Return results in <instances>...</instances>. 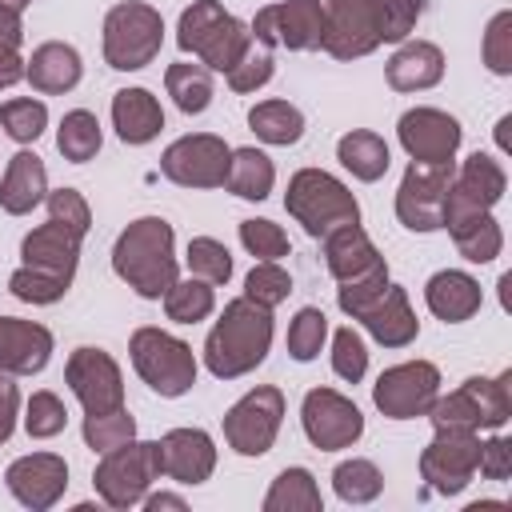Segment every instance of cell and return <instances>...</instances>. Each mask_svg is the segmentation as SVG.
Masks as SVG:
<instances>
[{
	"instance_id": "15",
	"label": "cell",
	"mask_w": 512,
	"mask_h": 512,
	"mask_svg": "<svg viewBox=\"0 0 512 512\" xmlns=\"http://www.w3.org/2000/svg\"><path fill=\"white\" fill-rule=\"evenodd\" d=\"M228 160H232V148L224 144V136L192 132L164 148L160 172H164V180H172L180 188H224Z\"/></svg>"
},
{
	"instance_id": "41",
	"label": "cell",
	"mask_w": 512,
	"mask_h": 512,
	"mask_svg": "<svg viewBox=\"0 0 512 512\" xmlns=\"http://www.w3.org/2000/svg\"><path fill=\"white\" fill-rule=\"evenodd\" d=\"M84 444L92 452H112L128 440H136V420L128 408H116V412H96V416H84Z\"/></svg>"
},
{
	"instance_id": "6",
	"label": "cell",
	"mask_w": 512,
	"mask_h": 512,
	"mask_svg": "<svg viewBox=\"0 0 512 512\" xmlns=\"http://www.w3.org/2000/svg\"><path fill=\"white\" fill-rule=\"evenodd\" d=\"M432 428H472L500 432L512 420V372L500 376H468L456 392L436 396L424 412Z\"/></svg>"
},
{
	"instance_id": "8",
	"label": "cell",
	"mask_w": 512,
	"mask_h": 512,
	"mask_svg": "<svg viewBox=\"0 0 512 512\" xmlns=\"http://www.w3.org/2000/svg\"><path fill=\"white\" fill-rule=\"evenodd\" d=\"M164 16L144 0H120L104 16V60L116 72H140L160 56Z\"/></svg>"
},
{
	"instance_id": "56",
	"label": "cell",
	"mask_w": 512,
	"mask_h": 512,
	"mask_svg": "<svg viewBox=\"0 0 512 512\" xmlns=\"http://www.w3.org/2000/svg\"><path fill=\"white\" fill-rule=\"evenodd\" d=\"M140 508H148V512H160V508H172V512H184L188 504H184V496H176V492H148V496L140 500Z\"/></svg>"
},
{
	"instance_id": "18",
	"label": "cell",
	"mask_w": 512,
	"mask_h": 512,
	"mask_svg": "<svg viewBox=\"0 0 512 512\" xmlns=\"http://www.w3.org/2000/svg\"><path fill=\"white\" fill-rule=\"evenodd\" d=\"M64 380L72 396L84 404V416L124 408V376H120V364L104 348L80 344L64 364Z\"/></svg>"
},
{
	"instance_id": "50",
	"label": "cell",
	"mask_w": 512,
	"mask_h": 512,
	"mask_svg": "<svg viewBox=\"0 0 512 512\" xmlns=\"http://www.w3.org/2000/svg\"><path fill=\"white\" fill-rule=\"evenodd\" d=\"M484 68L492 76H512V12H496L484 28V44H480Z\"/></svg>"
},
{
	"instance_id": "57",
	"label": "cell",
	"mask_w": 512,
	"mask_h": 512,
	"mask_svg": "<svg viewBox=\"0 0 512 512\" xmlns=\"http://www.w3.org/2000/svg\"><path fill=\"white\" fill-rule=\"evenodd\" d=\"M508 128H512V116H500V120H496V144H500V152H508V148H512Z\"/></svg>"
},
{
	"instance_id": "3",
	"label": "cell",
	"mask_w": 512,
	"mask_h": 512,
	"mask_svg": "<svg viewBox=\"0 0 512 512\" xmlns=\"http://www.w3.org/2000/svg\"><path fill=\"white\" fill-rule=\"evenodd\" d=\"M268 348H272V308L248 296H236L224 304L220 320L212 324L204 340V368L216 380H236V376L256 372Z\"/></svg>"
},
{
	"instance_id": "10",
	"label": "cell",
	"mask_w": 512,
	"mask_h": 512,
	"mask_svg": "<svg viewBox=\"0 0 512 512\" xmlns=\"http://www.w3.org/2000/svg\"><path fill=\"white\" fill-rule=\"evenodd\" d=\"M284 420V392L276 384H256L224 412V440L236 456H264L276 444Z\"/></svg>"
},
{
	"instance_id": "17",
	"label": "cell",
	"mask_w": 512,
	"mask_h": 512,
	"mask_svg": "<svg viewBox=\"0 0 512 512\" xmlns=\"http://www.w3.org/2000/svg\"><path fill=\"white\" fill-rule=\"evenodd\" d=\"M300 424H304V436L312 440V448H320V452L352 448L364 436L360 408L344 392H336V388H312V392H304Z\"/></svg>"
},
{
	"instance_id": "51",
	"label": "cell",
	"mask_w": 512,
	"mask_h": 512,
	"mask_svg": "<svg viewBox=\"0 0 512 512\" xmlns=\"http://www.w3.org/2000/svg\"><path fill=\"white\" fill-rule=\"evenodd\" d=\"M240 244L256 256V260H280L288 256V236L280 224L256 216V220H240Z\"/></svg>"
},
{
	"instance_id": "12",
	"label": "cell",
	"mask_w": 512,
	"mask_h": 512,
	"mask_svg": "<svg viewBox=\"0 0 512 512\" xmlns=\"http://www.w3.org/2000/svg\"><path fill=\"white\" fill-rule=\"evenodd\" d=\"M480 460V432L472 428H436L428 448L420 452V476L436 496H460Z\"/></svg>"
},
{
	"instance_id": "27",
	"label": "cell",
	"mask_w": 512,
	"mask_h": 512,
	"mask_svg": "<svg viewBox=\"0 0 512 512\" xmlns=\"http://www.w3.org/2000/svg\"><path fill=\"white\" fill-rule=\"evenodd\" d=\"M48 200V168L36 152L20 148L8 168H4V180H0V208L8 216H28L36 204Z\"/></svg>"
},
{
	"instance_id": "32",
	"label": "cell",
	"mask_w": 512,
	"mask_h": 512,
	"mask_svg": "<svg viewBox=\"0 0 512 512\" xmlns=\"http://www.w3.org/2000/svg\"><path fill=\"white\" fill-rule=\"evenodd\" d=\"M276 184V168L272 160L260 152V148H232V160H228V176H224V188L240 200H268Z\"/></svg>"
},
{
	"instance_id": "31",
	"label": "cell",
	"mask_w": 512,
	"mask_h": 512,
	"mask_svg": "<svg viewBox=\"0 0 512 512\" xmlns=\"http://www.w3.org/2000/svg\"><path fill=\"white\" fill-rule=\"evenodd\" d=\"M336 160H340L356 180L376 184V180L388 172L392 152H388V144H384L380 132H372V128H352V132H344V136L336 140Z\"/></svg>"
},
{
	"instance_id": "33",
	"label": "cell",
	"mask_w": 512,
	"mask_h": 512,
	"mask_svg": "<svg viewBox=\"0 0 512 512\" xmlns=\"http://www.w3.org/2000/svg\"><path fill=\"white\" fill-rule=\"evenodd\" d=\"M248 128L256 132V140L288 148L304 136V112L288 100H260L248 108Z\"/></svg>"
},
{
	"instance_id": "47",
	"label": "cell",
	"mask_w": 512,
	"mask_h": 512,
	"mask_svg": "<svg viewBox=\"0 0 512 512\" xmlns=\"http://www.w3.org/2000/svg\"><path fill=\"white\" fill-rule=\"evenodd\" d=\"M332 372L348 384H360L364 372H368V348H364V336L352 324L332 332Z\"/></svg>"
},
{
	"instance_id": "52",
	"label": "cell",
	"mask_w": 512,
	"mask_h": 512,
	"mask_svg": "<svg viewBox=\"0 0 512 512\" xmlns=\"http://www.w3.org/2000/svg\"><path fill=\"white\" fill-rule=\"evenodd\" d=\"M476 472H480L484 480H508V476H512V440H508V436H488V440H480Z\"/></svg>"
},
{
	"instance_id": "54",
	"label": "cell",
	"mask_w": 512,
	"mask_h": 512,
	"mask_svg": "<svg viewBox=\"0 0 512 512\" xmlns=\"http://www.w3.org/2000/svg\"><path fill=\"white\" fill-rule=\"evenodd\" d=\"M24 68H28V60L20 56V48L16 44H0V92L12 88V84H20L24 80Z\"/></svg>"
},
{
	"instance_id": "53",
	"label": "cell",
	"mask_w": 512,
	"mask_h": 512,
	"mask_svg": "<svg viewBox=\"0 0 512 512\" xmlns=\"http://www.w3.org/2000/svg\"><path fill=\"white\" fill-rule=\"evenodd\" d=\"M16 416H20V388L8 372H0V444H8V436L16 432Z\"/></svg>"
},
{
	"instance_id": "55",
	"label": "cell",
	"mask_w": 512,
	"mask_h": 512,
	"mask_svg": "<svg viewBox=\"0 0 512 512\" xmlns=\"http://www.w3.org/2000/svg\"><path fill=\"white\" fill-rule=\"evenodd\" d=\"M0 44H24V20L12 0H0Z\"/></svg>"
},
{
	"instance_id": "38",
	"label": "cell",
	"mask_w": 512,
	"mask_h": 512,
	"mask_svg": "<svg viewBox=\"0 0 512 512\" xmlns=\"http://www.w3.org/2000/svg\"><path fill=\"white\" fill-rule=\"evenodd\" d=\"M212 308H216V292H212V284L200 280V276L176 280V284L164 292V312H168V320H176V324H200V320L212 316Z\"/></svg>"
},
{
	"instance_id": "40",
	"label": "cell",
	"mask_w": 512,
	"mask_h": 512,
	"mask_svg": "<svg viewBox=\"0 0 512 512\" xmlns=\"http://www.w3.org/2000/svg\"><path fill=\"white\" fill-rule=\"evenodd\" d=\"M0 128L16 140V144H36L48 128V104L36 96H16L0 104Z\"/></svg>"
},
{
	"instance_id": "14",
	"label": "cell",
	"mask_w": 512,
	"mask_h": 512,
	"mask_svg": "<svg viewBox=\"0 0 512 512\" xmlns=\"http://www.w3.org/2000/svg\"><path fill=\"white\" fill-rule=\"evenodd\" d=\"M436 396H440V368L432 360L392 364L372 384V404L388 420H416V416H424L432 408Z\"/></svg>"
},
{
	"instance_id": "45",
	"label": "cell",
	"mask_w": 512,
	"mask_h": 512,
	"mask_svg": "<svg viewBox=\"0 0 512 512\" xmlns=\"http://www.w3.org/2000/svg\"><path fill=\"white\" fill-rule=\"evenodd\" d=\"M272 72H276L272 48H264L260 40H252V44L244 48V56H240L224 76H228V88H232V92H256V88H264V84L272 80Z\"/></svg>"
},
{
	"instance_id": "4",
	"label": "cell",
	"mask_w": 512,
	"mask_h": 512,
	"mask_svg": "<svg viewBox=\"0 0 512 512\" xmlns=\"http://www.w3.org/2000/svg\"><path fill=\"white\" fill-rule=\"evenodd\" d=\"M176 44L180 52H192L208 72H228L252 44V32L220 0H192L180 12Z\"/></svg>"
},
{
	"instance_id": "11",
	"label": "cell",
	"mask_w": 512,
	"mask_h": 512,
	"mask_svg": "<svg viewBox=\"0 0 512 512\" xmlns=\"http://www.w3.org/2000/svg\"><path fill=\"white\" fill-rule=\"evenodd\" d=\"M504 188H508L504 164L488 152H472L452 172V184H448V196H444V228L492 212L504 200Z\"/></svg>"
},
{
	"instance_id": "29",
	"label": "cell",
	"mask_w": 512,
	"mask_h": 512,
	"mask_svg": "<svg viewBox=\"0 0 512 512\" xmlns=\"http://www.w3.org/2000/svg\"><path fill=\"white\" fill-rule=\"evenodd\" d=\"M360 324H364L368 336H372L376 344H384V348H404V344H412L416 332H420V320H416V312H412V304H408V292H404L400 284H388L384 296L360 316Z\"/></svg>"
},
{
	"instance_id": "25",
	"label": "cell",
	"mask_w": 512,
	"mask_h": 512,
	"mask_svg": "<svg viewBox=\"0 0 512 512\" xmlns=\"http://www.w3.org/2000/svg\"><path fill=\"white\" fill-rule=\"evenodd\" d=\"M324 264L340 284H348V280H360V276L384 268L388 260L376 252L372 236L360 224H344V228H332L324 236Z\"/></svg>"
},
{
	"instance_id": "13",
	"label": "cell",
	"mask_w": 512,
	"mask_h": 512,
	"mask_svg": "<svg viewBox=\"0 0 512 512\" xmlns=\"http://www.w3.org/2000/svg\"><path fill=\"white\" fill-rule=\"evenodd\" d=\"M248 32L264 48L316 52L324 44V4L320 0H276V4H264L252 16Z\"/></svg>"
},
{
	"instance_id": "9",
	"label": "cell",
	"mask_w": 512,
	"mask_h": 512,
	"mask_svg": "<svg viewBox=\"0 0 512 512\" xmlns=\"http://www.w3.org/2000/svg\"><path fill=\"white\" fill-rule=\"evenodd\" d=\"M128 356H132L136 376L164 400H176V396L192 392V384H196L192 348L180 336L164 332V328H152V324L136 328L132 340H128Z\"/></svg>"
},
{
	"instance_id": "20",
	"label": "cell",
	"mask_w": 512,
	"mask_h": 512,
	"mask_svg": "<svg viewBox=\"0 0 512 512\" xmlns=\"http://www.w3.org/2000/svg\"><path fill=\"white\" fill-rule=\"evenodd\" d=\"M396 136H400V148L420 160V164H448L456 160V148H460V120L448 116L444 108H408L396 124Z\"/></svg>"
},
{
	"instance_id": "35",
	"label": "cell",
	"mask_w": 512,
	"mask_h": 512,
	"mask_svg": "<svg viewBox=\"0 0 512 512\" xmlns=\"http://www.w3.org/2000/svg\"><path fill=\"white\" fill-rule=\"evenodd\" d=\"M320 488L308 468H284L264 492V512H320Z\"/></svg>"
},
{
	"instance_id": "46",
	"label": "cell",
	"mask_w": 512,
	"mask_h": 512,
	"mask_svg": "<svg viewBox=\"0 0 512 512\" xmlns=\"http://www.w3.org/2000/svg\"><path fill=\"white\" fill-rule=\"evenodd\" d=\"M288 292H292V276L276 260H256L252 272L244 276V296L264 308H276L280 300H288Z\"/></svg>"
},
{
	"instance_id": "37",
	"label": "cell",
	"mask_w": 512,
	"mask_h": 512,
	"mask_svg": "<svg viewBox=\"0 0 512 512\" xmlns=\"http://www.w3.org/2000/svg\"><path fill=\"white\" fill-rule=\"evenodd\" d=\"M448 232H452L456 252H460L468 264H492V260L500 256V248H504V232H500V224H496L492 212H484V216H476V220H460V224H452Z\"/></svg>"
},
{
	"instance_id": "58",
	"label": "cell",
	"mask_w": 512,
	"mask_h": 512,
	"mask_svg": "<svg viewBox=\"0 0 512 512\" xmlns=\"http://www.w3.org/2000/svg\"><path fill=\"white\" fill-rule=\"evenodd\" d=\"M12 4H16V8H24V4H32V0H12Z\"/></svg>"
},
{
	"instance_id": "2",
	"label": "cell",
	"mask_w": 512,
	"mask_h": 512,
	"mask_svg": "<svg viewBox=\"0 0 512 512\" xmlns=\"http://www.w3.org/2000/svg\"><path fill=\"white\" fill-rule=\"evenodd\" d=\"M112 272L144 300H164V292L180 280L176 272V232L164 216L132 220L112 244Z\"/></svg>"
},
{
	"instance_id": "7",
	"label": "cell",
	"mask_w": 512,
	"mask_h": 512,
	"mask_svg": "<svg viewBox=\"0 0 512 512\" xmlns=\"http://www.w3.org/2000/svg\"><path fill=\"white\" fill-rule=\"evenodd\" d=\"M160 476H164L160 472V440H128L112 452H100L92 488L108 508L128 512L148 496V488Z\"/></svg>"
},
{
	"instance_id": "28",
	"label": "cell",
	"mask_w": 512,
	"mask_h": 512,
	"mask_svg": "<svg viewBox=\"0 0 512 512\" xmlns=\"http://www.w3.org/2000/svg\"><path fill=\"white\" fill-rule=\"evenodd\" d=\"M112 128L124 144H152L164 128V108L148 88H120L112 96Z\"/></svg>"
},
{
	"instance_id": "30",
	"label": "cell",
	"mask_w": 512,
	"mask_h": 512,
	"mask_svg": "<svg viewBox=\"0 0 512 512\" xmlns=\"http://www.w3.org/2000/svg\"><path fill=\"white\" fill-rule=\"evenodd\" d=\"M384 72L396 92H424L444 80V52L432 40H400Z\"/></svg>"
},
{
	"instance_id": "23",
	"label": "cell",
	"mask_w": 512,
	"mask_h": 512,
	"mask_svg": "<svg viewBox=\"0 0 512 512\" xmlns=\"http://www.w3.org/2000/svg\"><path fill=\"white\" fill-rule=\"evenodd\" d=\"M52 332L36 320L0 316V372L8 376H36L52 360Z\"/></svg>"
},
{
	"instance_id": "34",
	"label": "cell",
	"mask_w": 512,
	"mask_h": 512,
	"mask_svg": "<svg viewBox=\"0 0 512 512\" xmlns=\"http://www.w3.org/2000/svg\"><path fill=\"white\" fill-rule=\"evenodd\" d=\"M164 88H168V96L176 100V108H180L184 116L208 112V104H212V96H216V92H212V72H208L204 64H192V60L168 64Z\"/></svg>"
},
{
	"instance_id": "49",
	"label": "cell",
	"mask_w": 512,
	"mask_h": 512,
	"mask_svg": "<svg viewBox=\"0 0 512 512\" xmlns=\"http://www.w3.org/2000/svg\"><path fill=\"white\" fill-rule=\"evenodd\" d=\"M392 284V276H388V264L384 268H376V272H368V276H360V280H348V284H340L336 288V304H340V312L344 316H352V320H360L380 296H384V288Z\"/></svg>"
},
{
	"instance_id": "43",
	"label": "cell",
	"mask_w": 512,
	"mask_h": 512,
	"mask_svg": "<svg viewBox=\"0 0 512 512\" xmlns=\"http://www.w3.org/2000/svg\"><path fill=\"white\" fill-rule=\"evenodd\" d=\"M324 340H328V316L320 308H312V304L300 308L292 316V324H288V356L300 360V364H308V360L320 356Z\"/></svg>"
},
{
	"instance_id": "22",
	"label": "cell",
	"mask_w": 512,
	"mask_h": 512,
	"mask_svg": "<svg viewBox=\"0 0 512 512\" xmlns=\"http://www.w3.org/2000/svg\"><path fill=\"white\" fill-rule=\"evenodd\" d=\"M160 472L176 484H204L216 472V444L204 428H172L160 436Z\"/></svg>"
},
{
	"instance_id": "21",
	"label": "cell",
	"mask_w": 512,
	"mask_h": 512,
	"mask_svg": "<svg viewBox=\"0 0 512 512\" xmlns=\"http://www.w3.org/2000/svg\"><path fill=\"white\" fill-rule=\"evenodd\" d=\"M4 484L24 508L48 512L68 488V464L56 452H28L4 468Z\"/></svg>"
},
{
	"instance_id": "1",
	"label": "cell",
	"mask_w": 512,
	"mask_h": 512,
	"mask_svg": "<svg viewBox=\"0 0 512 512\" xmlns=\"http://www.w3.org/2000/svg\"><path fill=\"white\" fill-rule=\"evenodd\" d=\"M88 228L92 208L76 188L48 192V220L20 240V268L8 276V292L24 304H56L76 280Z\"/></svg>"
},
{
	"instance_id": "39",
	"label": "cell",
	"mask_w": 512,
	"mask_h": 512,
	"mask_svg": "<svg viewBox=\"0 0 512 512\" xmlns=\"http://www.w3.org/2000/svg\"><path fill=\"white\" fill-rule=\"evenodd\" d=\"M332 488H336V496L344 504H368V500H376L384 492V472L372 460L352 456V460H340L332 468Z\"/></svg>"
},
{
	"instance_id": "48",
	"label": "cell",
	"mask_w": 512,
	"mask_h": 512,
	"mask_svg": "<svg viewBox=\"0 0 512 512\" xmlns=\"http://www.w3.org/2000/svg\"><path fill=\"white\" fill-rule=\"evenodd\" d=\"M376 4V24H380V44H400L424 16L428 0H372Z\"/></svg>"
},
{
	"instance_id": "16",
	"label": "cell",
	"mask_w": 512,
	"mask_h": 512,
	"mask_svg": "<svg viewBox=\"0 0 512 512\" xmlns=\"http://www.w3.org/2000/svg\"><path fill=\"white\" fill-rule=\"evenodd\" d=\"M456 160L448 164H420L412 160L400 188H396V216L412 232H436L444 228V196L452 184Z\"/></svg>"
},
{
	"instance_id": "26",
	"label": "cell",
	"mask_w": 512,
	"mask_h": 512,
	"mask_svg": "<svg viewBox=\"0 0 512 512\" xmlns=\"http://www.w3.org/2000/svg\"><path fill=\"white\" fill-rule=\"evenodd\" d=\"M84 76V64H80V52L64 40H44L40 48H32L28 56V68H24V80L44 92V96H60V92H72Z\"/></svg>"
},
{
	"instance_id": "36",
	"label": "cell",
	"mask_w": 512,
	"mask_h": 512,
	"mask_svg": "<svg viewBox=\"0 0 512 512\" xmlns=\"http://www.w3.org/2000/svg\"><path fill=\"white\" fill-rule=\"evenodd\" d=\"M104 144V132H100V120L88 112V108H72L64 112L60 128H56V148L64 160L72 164H88Z\"/></svg>"
},
{
	"instance_id": "19",
	"label": "cell",
	"mask_w": 512,
	"mask_h": 512,
	"mask_svg": "<svg viewBox=\"0 0 512 512\" xmlns=\"http://www.w3.org/2000/svg\"><path fill=\"white\" fill-rule=\"evenodd\" d=\"M324 4V52L336 60H360L380 48V24L372 0H320Z\"/></svg>"
},
{
	"instance_id": "24",
	"label": "cell",
	"mask_w": 512,
	"mask_h": 512,
	"mask_svg": "<svg viewBox=\"0 0 512 512\" xmlns=\"http://www.w3.org/2000/svg\"><path fill=\"white\" fill-rule=\"evenodd\" d=\"M424 304H428V312H432L436 320H444V324H464V320H472V316L480 312L484 292H480V280H476V276H468V272H460V268H444V272L428 276V284H424Z\"/></svg>"
},
{
	"instance_id": "42",
	"label": "cell",
	"mask_w": 512,
	"mask_h": 512,
	"mask_svg": "<svg viewBox=\"0 0 512 512\" xmlns=\"http://www.w3.org/2000/svg\"><path fill=\"white\" fill-rule=\"evenodd\" d=\"M184 260H188V272L200 276V280H208L212 288L232 280V252L216 236H192Z\"/></svg>"
},
{
	"instance_id": "5",
	"label": "cell",
	"mask_w": 512,
	"mask_h": 512,
	"mask_svg": "<svg viewBox=\"0 0 512 512\" xmlns=\"http://www.w3.org/2000/svg\"><path fill=\"white\" fill-rule=\"evenodd\" d=\"M284 208L316 240H324L332 228L360 224V204H356L352 188L344 180H336L332 172H324V168H300L288 180Z\"/></svg>"
},
{
	"instance_id": "44",
	"label": "cell",
	"mask_w": 512,
	"mask_h": 512,
	"mask_svg": "<svg viewBox=\"0 0 512 512\" xmlns=\"http://www.w3.org/2000/svg\"><path fill=\"white\" fill-rule=\"evenodd\" d=\"M64 424H68V408H64V400L56 392L40 388V392L28 396V404H24V432L32 440H52V436L64 432Z\"/></svg>"
}]
</instances>
